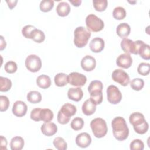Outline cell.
<instances>
[{"label":"cell","instance_id":"obj_39","mask_svg":"<svg viewBox=\"0 0 150 150\" xmlns=\"http://www.w3.org/2000/svg\"><path fill=\"white\" fill-rule=\"evenodd\" d=\"M17 64L13 61L7 62L4 66L5 70L8 73H13L17 70Z\"/></svg>","mask_w":150,"mask_h":150},{"label":"cell","instance_id":"obj_1","mask_svg":"<svg viewBox=\"0 0 150 150\" xmlns=\"http://www.w3.org/2000/svg\"><path fill=\"white\" fill-rule=\"evenodd\" d=\"M113 135L118 141L126 139L129 135V129L125 119L121 117L114 118L111 122Z\"/></svg>","mask_w":150,"mask_h":150},{"label":"cell","instance_id":"obj_18","mask_svg":"<svg viewBox=\"0 0 150 150\" xmlns=\"http://www.w3.org/2000/svg\"><path fill=\"white\" fill-rule=\"evenodd\" d=\"M83 96V91L80 87L70 88L67 91L68 98L74 101H79L81 100Z\"/></svg>","mask_w":150,"mask_h":150},{"label":"cell","instance_id":"obj_14","mask_svg":"<svg viewBox=\"0 0 150 150\" xmlns=\"http://www.w3.org/2000/svg\"><path fill=\"white\" fill-rule=\"evenodd\" d=\"M91 142V138L87 132H82L77 135L76 138V143L80 148H87Z\"/></svg>","mask_w":150,"mask_h":150},{"label":"cell","instance_id":"obj_23","mask_svg":"<svg viewBox=\"0 0 150 150\" xmlns=\"http://www.w3.org/2000/svg\"><path fill=\"white\" fill-rule=\"evenodd\" d=\"M138 54L144 60L150 59V46L149 45L145 43L144 42L140 45Z\"/></svg>","mask_w":150,"mask_h":150},{"label":"cell","instance_id":"obj_25","mask_svg":"<svg viewBox=\"0 0 150 150\" xmlns=\"http://www.w3.org/2000/svg\"><path fill=\"white\" fill-rule=\"evenodd\" d=\"M55 84L58 87H63L68 83V76L63 73H57L54 78Z\"/></svg>","mask_w":150,"mask_h":150},{"label":"cell","instance_id":"obj_45","mask_svg":"<svg viewBox=\"0 0 150 150\" xmlns=\"http://www.w3.org/2000/svg\"><path fill=\"white\" fill-rule=\"evenodd\" d=\"M6 2H7L8 4V5L9 8L10 9H12L16 5V3L18 2V1L17 0H15V1H6Z\"/></svg>","mask_w":150,"mask_h":150},{"label":"cell","instance_id":"obj_12","mask_svg":"<svg viewBox=\"0 0 150 150\" xmlns=\"http://www.w3.org/2000/svg\"><path fill=\"white\" fill-rule=\"evenodd\" d=\"M27 110V105L23 101L18 100L14 103L12 111L15 116L18 117H22L26 114Z\"/></svg>","mask_w":150,"mask_h":150},{"label":"cell","instance_id":"obj_19","mask_svg":"<svg viewBox=\"0 0 150 150\" xmlns=\"http://www.w3.org/2000/svg\"><path fill=\"white\" fill-rule=\"evenodd\" d=\"M96 110V105L90 99L86 100L82 105V111L86 115L93 114Z\"/></svg>","mask_w":150,"mask_h":150},{"label":"cell","instance_id":"obj_21","mask_svg":"<svg viewBox=\"0 0 150 150\" xmlns=\"http://www.w3.org/2000/svg\"><path fill=\"white\" fill-rule=\"evenodd\" d=\"M56 12L59 16L64 17L69 15L70 12V6L67 2H60L56 7Z\"/></svg>","mask_w":150,"mask_h":150},{"label":"cell","instance_id":"obj_20","mask_svg":"<svg viewBox=\"0 0 150 150\" xmlns=\"http://www.w3.org/2000/svg\"><path fill=\"white\" fill-rule=\"evenodd\" d=\"M131 28L127 23H121L119 24L116 29V32L118 36L121 38H126L130 33Z\"/></svg>","mask_w":150,"mask_h":150},{"label":"cell","instance_id":"obj_43","mask_svg":"<svg viewBox=\"0 0 150 150\" xmlns=\"http://www.w3.org/2000/svg\"><path fill=\"white\" fill-rule=\"evenodd\" d=\"M42 108H35L31 111L30 112V118L35 121H41L40 118V112Z\"/></svg>","mask_w":150,"mask_h":150},{"label":"cell","instance_id":"obj_32","mask_svg":"<svg viewBox=\"0 0 150 150\" xmlns=\"http://www.w3.org/2000/svg\"><path fill=\"white\" fill-rule=\"evenodd\" d=\"M54 6V1L52 0H43L40 3L39 7L40 11L47 12L52 10Z\"/></svg>","mask_w":150,"mask_h":150},{"label":"cell","instance_id":"obj_41","mask_svg":"<svg viewBox=\"0 0 150 150\" xmlns=\"http://www.w3.org/2000/svg\"><path fill=\"white\" fill-rule=\"evenodd\" d=\"M144 148V142L138 139L133 140L130 144V149L131 150H143Z\"/></svg>","mask_w":150,"mask_h":150},{"label":"cell","instance_id":"obj_7","mask_svg":"<svg viewBox=\"0 0 150 150\" xmlns=\"http://www.w3.org/2000/svg\"><path fill=\"white\" fill-rule=\"evenodd\" d=\"M142 42L143 41L140 40L134 42L130 39L124 38L121 42V47L125 53L138 54L139 47Z\"/></svg>","mask_w":150,"mask_h":150},{"label":"cell","instance_id":"obj_3","mask_svg":"<svg viewBox=\"0 0 150 150\" xmlns=\"http://www.w3.org/2000/svg\"><path fill=\"white\" fill-rule=\"evenodd\" d=\"M91 36V32L83 26L76 28L74 31V44L79 48L84 47Z\"/></svg>","mask_w":150,"mask_h":150},{"label":"cell","instance_id":"obj_36","mask_svg":"<svg viewBox=\"0 0 150 150\" xmlns=\"http://www.w3.org/2000/svg\"><path fill=\"white\" fill-rule=\"evenodd\" d=\"M70 126L75 131L80 130L84 126V121L80 117H76L71 121Z\"/></svg>","mask_w":150,"mask_h":150},{"label":"cell","instance_id":"obj_47","mask_svg":"<svg viewBox=\"0 0 150 150\" xmlns=\"http://www.w3.org/2000/svg\"><path fill=\"white\" fill-rule=\"evenodd\" d=\"M69 1L74 6H79L80 5V4L81 3V0H74V1L69 0Z\"/></svg>","mask_w":150,"mask_h":150},{"label":"cell","instance_id":"obj_9","mask_svg":"<svg viewBox=\"0 0 150 150\" xmlns=\"http://www.w3.org/2000/svg\"><path fill=\"white\" fill-rule=\"evenodd\" d=\"M107 97L108 102L112 104L119 103L122 99V94L114 85H110L107 88Z\"/></svg>","mask_w":150,"mask_h":150},{"label":"cell","instance_id":"obj_8","mask_svg":"<svg viewBox=\"0 0 150 150\" xmlns=\"http://www.w3.org/2000/svg\"><path fill=\"white\" fill-rule=\"evenodd\" d=\"M25 66L29 71L33 73L37 72L42 67L41 59L37 55H29L25 60Z\"/></svg>","mask_w":150,"mask_h":150},{"label":"cell","instance_id":"obj_22","mask_svg":"<svg viewBox=\"0 0 150 150\" xmlns=\"http://www.w3.org/2000/svg\"><path fill=\"white\" fill-rule=\"evenodd\" d=\"M36 84L40 88L46 89L51 85L50 78L46 74L40 75L36 79Z\"/></svg>","mask_w":150,"mask_h":150},{"label":"cell","instance_id":"obj_31","mask_svg":"<svg viewBox=\"0 0 150 150\" xmlns=\"http://www.w3.org/2000/svg\"><path fill=\"white\" fill-rule=\"evenodd\" d=\"M53 145L58 150H66L67 148V145L64 139L62 137H56L53 142Z\"/></svg>","mask_w":150,"mask_h":150},{"label":"cell","instance_id":"obj_13","mask_svg":"<svg viewBox=\"0 0 150 150\" xmlns=\"http://www.w3.org/2000/svg\"><path fill=\"white\" fill-rule=\"evenodd\" d=\"M82 69L86 71H90L94 69L96 65V59L90 55H86L81 60Z\"/></svg>","mask_w":150,"mask_h":150},{"label":"cell","instance_id":"obj_15","mask_svg":"<svg viewBox=\"0 0 150 150\" xmlns=\"http://www.w3.org/2000/svg\"><path fill=\"white\" fill-rule=\"evenodd\" d=\"M116 63L118 66L121 68L128 69L132 65V59L129 54L123 53L117 57Z\"/></svg>","mask_w":150,"mask_h":150},{"label":"cell","instance_id":"obj_34","mask_svg":"<svg viewBox=\"0 0 150 150\" xmlns=\"http://www.w3.org/2000/svg\"><path fill=\"white\" fill-rule=\"evenodd\" d=\"M93 4L94 9L97 11L102 12L106 9L108 2L107 0H93Z\"/></svg>","mask_w":150,"mask_h":150},{"label":"cell","instance_id":"obj_40","mask_svg":"<svg viewBox=\"0 0 150 150\" xmlns=\"http://www.w3.org/2000/svg\"><path fill=\"white\" fill-rule=\"evenodd\" d=\"M9 106V100L5 96H0V111H5Z\"/></svg>","mask_w":150,"mask_h":150},{"label":"cell","instance_id":"obj_42","mask_svg":"<svg viewBox=\"0 0 150 150\" xmlns=\"http://www.w3.org/2000/svg\"><path fill=\"white\" fill-rule=\"evenodd\" d=\"M36 28L31 25H28L25 26L22 29V33L23 36H25L26 38L30 39L31 38V35L33 32V30Z\"/></svg>","mask_w":150,"mask_h":150},{"label":"cell","instance_id":"obj_26","mask_svg":"<svg viewBox=\"0 0 150 150\" xmlns=\"http://www.w3.org/2000/svg\"><path fill=\"white\" fill-rule=\"evenodd\" d=\"M27 100L32 104H37L41 101L42 95L38 91H30L27 94Z\"/></svg>","mask_w":150,"mask_h":150},{"label":"cell","instance_id":"obj_30","mask_svg":"<svg viewBox=\"0 0 150 150\" xmlns=\"http://www.w3.org/2000/svg\"><path fill=\"white\" fill-rule=\"evenodd\" d=\"M12 87L11 80L6 77H0V91L2 92L8 91Z\"/></svg>","mask_w":150,"mask_h":150},{"label":"cell","instance_id":"obj_37","mask_svg":"<svg viewBox=\"0 0 150 150\" xmlns=\"http://www.w3.org/2000/svg\"><path fill=\"white\" fill-rule=\"evenodd\" d=\"M90 99L92 102H93L96 105L100 104L103 101V93L102 91L94 92L90 94Z\"/></svg>","mask_w":150,"mask_h":150},{"label":"cell","instance_id":"obj_5","mask_svg":"<svg viewBox=\"0 0 150 150\" xmlns=\"http://www.w3.org/2000/svg\"><path fill=\"white\" fill-rule=\"evenodd\" d=\"M90 127L94 135L98 138L104 137L108 131L106 122L101 118L93 119L90 122Z\"/></svg>","mask_w":150,"mask_h":150},{"label":"cell","instance_id":"obj_17","mask_svg":"<svg viewBox=\"0 0 150 150\" xmlns=\"http://www.w3.org/2000/svg\"><path fill=\"white\" fill-rule=\"evenodd\" d=\"M104 47V40L99 37L93 38L90 43V50L94 53L101 52Z\"/></svg>","mask_w":150,"mask_h":150},{"label":"cell","instance_id":"obj_2","mask_svg":"<svg viewBox=\"0 0 150 150\" xmlns=\"http://www.w3.org/2000/svg\"><path fill=\"white\" fill-rule=\"evenodd\" d=\"M129 121L137 134H144L148 131L149 125L142 114L138 112L132 113L129 115Z\"/></svg>","mask_w":150,"mask_h":150},{"label":"cell","instance_id":"obj_16","mask_svg":"<svg viewBox=\"0 0 150 150\" xmlns=\"http://www.w3.org/2000/svg\"><path fill=\"white\" fill-rule=\"evenodd\" d=\"M42 132L46 136L50 137L54 135L57 131V125L50 122H45L40 128Z\"/></svg>","mask_w":150,"mask_h":150},{"label":"cell","instance_id":"obj_38","mask_svg":"<svg viewBox=\"0 0 150 150\" xmlns=\"http://www.w3.org/2000/svg\"><path fill=\"white\" fill-rule=\"evenodd\" d=\"M137 71L142 76H147L150 71V64L147 63H141L138 66Z\"/></svg>","mask_w":150,"mask_h":150},{"label":"cell","instance_id":"obj_11","mask_svg":"<svg viewBox=\"0 0 150 150\" xmlns=\"http://www.w3.org/2000/svg\"><path fill=\"white\" fill-rule=\"evenodd\" d=\"M87 81L86 76L78 72H72L68 75V83L77 87L83 86Z\"/></svg>","mask_w":150,"mask_h":150},{"label":"cell","instance_id":"obj_35","mask_svg":"<svg viewBox=\"0 0 150 150\" xmlns=\"http://www.w3.org/2000/svg\"><path fill=\"white\" fill-rule=\"evenodd\" d=\"M131 87L136 91H139L144 86V81L140 78H135L131 80L130 83Z\"/></svg>","mask_w":150,"mask_h":150},{"label":"cell","instance_id":"obj_33","mask_svg":"<svg viewBox=\"0 0 150 150\" xmlns=\"http://www.w3.org/2000/svg\"><path fill=\"white\" fill-rule=\"evenodd\" d=\"M112 15L115 19L117 20H121L126 16V11L124 8L121 6H117L114 9Z\"/></svg>","mask_w":150,"mask_h":150},{"label":"cell","instance_id":"obj_27","mask_svg":"<svg viewBox=\"0 0 150 150\" xmlns=\"http://www.w3.org/2000/svg\"><path fill=\"white\" fill-rule=\"evenodd\" d=\"M35 42L40 43L43 42L45 39V35L43 31L35 28L31 35V38Z\"/></svg>","mask_w":150,"mask_h":150},{"label":"cell","instance_id":"obj_6","mask_svg":"<svg viewBox=\"0 0 150 150\" xmlns=\"http://www.w3.org/2000/svg\"><path fill=\"white\" fill-rule=\"evenodd\" d=\"M86 24L88 30L94 32L101 31L104 26L103 20L94 14H89L86 17Z\"/></svg>","mask_w":150,"mask_h":150},{"label":"cell","instance_id":"obj_46","mask_svg":"<svg viewBox=\"0 0 150 150\" xmlns=\"http://www.w3.org/2000/svg\"><path fill=\"white\" fill-rule=\"evenodd\" d=\"M1 38V44H0V50H2L4 49H5L6 47V42L5 40V39H4V37L2 36H0Z\"/></svg>","mask_w":150,"mask_h":150},{"label":"cell","instance_id":"obj_28","mask_svg":"<svg viewBox=\"0 0 150 150\" xmlns=\"http://www.w3.org/2000/svg\"><path fill=\"white\" fill-rule=\"evenodd\" d=\"M53 113L49 108H43L40 112V118L44 122H50L53 118Z\"/></svg>","mask_w":150,"mask_h":150},{"label":"cell","instance_id":"obj_10","mask_svg":"<svg viewBox=\"0 0 150 150\" xmlns=\"http://www.w3.org/2000/svg\"><path fill=\"white\" fill-rule=\"evenodd\" d=\"M112 79L123 86H127L129 83L128 74L122 69H115L112 73Z\"/></svg>","mask_w":150,"mask_h":150},{"label":"cell","instance_id":"obj_29","mask_svg":"<svg viewBox=\"0 0 150 150\" xmlns=\"http://www.w3.org/2000/svg\"><path fill=\"white\" fill-rule=\"evenodd\" d=\"M103 88V84L101 81L99 80H93L90 83L88 87V91L90 94L94 92L102 91Z\"/></svg>","mask_w":150,"mask_h":150},{"label":"cell","instance_id":"obj_44","mask_svg":"<svg viewBox=\"0 0 150 150\" xmlns=\"http://www.w3.org/2000/svg\"><path fill=\"white\" fill-rule=\"evenodd\" d=\"M6 146H7L6 139L4 137L1 135V149H6Z\"/></svg>","mask_w":150,"mask_h":150},{"label":"cell","instance_id":"obj_24","mask_svg":"<svg viewBox=\"0 0 150 150\" xmlns=\"http://www.w3.org/2000/svg\"><path fill=\"white\" fill-rule=\"evenodd\" d=\"M24 146L23 139L19 136L14 137L10 142V147L12 150H21Z\"/></svg>","mask_w":150,"mask_h":150},{"label":"cell","instance_id":"obj_4","mask_svg":"<svg viewBox=\"0 0 150 150\" xmlns=\"http://www.w3.org/2000/svg\"><path fill=\"white\" fill-rule=\"evenodd\" d=\"M77 108L75 105L70 103H66L62 105L57 114V121L61 124H67L71 116L75 115Z\"/></svg>","mask_w":150,"mask_h":150}]
</instances>
